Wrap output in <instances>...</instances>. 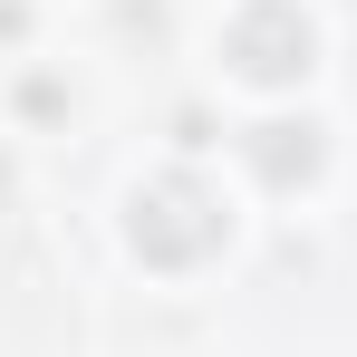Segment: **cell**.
I'll return each instance as SVG.
<instances>
[{
  "instance_id": "1",
  "label": "cell",
  "mask_w": 357,
  "mask_h": 357,
  "mask_svg": "<svg viewBox=\"0 0 357 357\" xmlns=\"http://www.w3.org/2000/svg\"><path fill=\"white\" fill-rule=\"evenodd\" d=\"M241 68H251V77H290V68H309V29H299L290 10H251V20H241Z\"/></svg>"
}]
</instances>
